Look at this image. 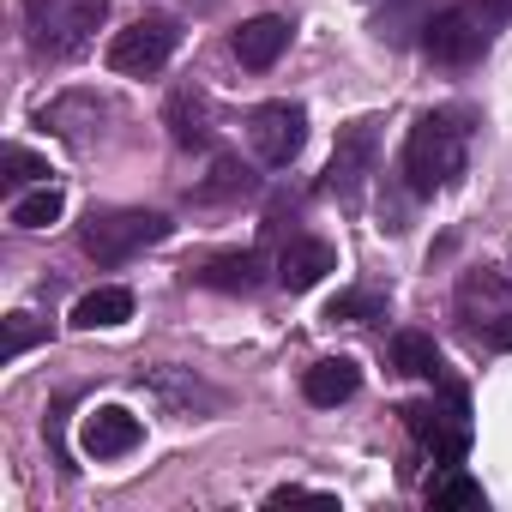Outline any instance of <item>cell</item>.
I'll use <instances>...</instances> for the list:
<instances>
[{
  "label": "cell",
  "mask_w": 512,
  "mask_h": 512,
  "mask_svg": "<svg viewBox=\"0 0 512 512\" xmlns=\"http://www.w3.org/2000/svg\"><path fill=\"white\" fill-rule=\"evenodd\" d=\"M464 151H470V109H434L410 127L404 139V187L416 199L452 187L464 175Z\"/></svg>",
  "instance_id": "obj_1"
},
{
  "label": "cell",
  "mask_w": 512,
  "mask_h": 512,
  "mask_svg": "<svg viewBox=\"0 0 512 512\" xmlns=\"http://www.w3.org/2000/svg\"><path fill=\"white\" fill-rule=\"evenodd\" d=\"M506 19H512V0H458V7L434 13L422 49L434 61H446V67H470V61H482L494 49V37H500Z\"/></svg>",
  "instance_id": "obj_2"
},
{
  "label": "cell",
  "mask_w": 512,
  "mask_h": 512,
  "mask_svg": "<svg viewBox=\"0 0 512 512\" xmlns=\"http://www.w3.org/2000/svg\"><path fill=\"white\" fill-rule=\"evenodd\" d=\"M452 308H458L464 338H476L482 350H512V284L500 272H488V266L464 272Z\"/></svg>",
  "instance_id": "obj_3"
},
{
  "label": "cell",
  "mask_w": 512,
  "mask_h": 512,
  "mask_svg": "<svg viewBox=\"0 0 512 512\" xmlns=\"http://www.w3.org/2000/svg\"><path fill=\"white\" fill-rule=\"evenodd\" d=\"M169 235V217L163 211H91L79 223V247L91 253L97 266H127L133 253L157 247Z\"/></svg>",
  "instance_id": "obj_4"
},
{
  "label": "cell",
  "mask_w": 512,
  "mask_h": 512,
  "mask_svg": "<svg viewBox=\"0 0 512 512\" xmlns=\"http://www.w3.org/2000/svg\"><path fill=\"white\" fill-rule=\"evenodd\" d=\"M103 19H109V0H31V43H37V55L67 61V55L91 49Z\"/></svg>",
  "instance_id": "obj_5"
},
{
  "label": "cell",
  "mask_w": 512,
  "mask_h": 512,
  "mask_svg": "<svg viewBox=\"0 0 512 512\" xmlns=\"http://www.w3.org/2000/svg\"><path fill=\"white\" fill-rule=\"evenodd\" d=\"M404 428L416 434V446L434 458V464H446V470H458L464 464V452H470V416H464V392H446V398H416V404H404Z\"/></svg>",
  "instance_id": "obj_6"
},
{
  "label": "cell",
  "mask_w": 512,
  "mask_h": 512,
  "mask_svg": "<svg viewBox=\"0 0 512 512\" xmlns=\"http://www.w3.org/2000/svg\"><path fill=\"white\" fill-rule=\"evenodd\" d=\"M175 43H181V25H175L169 13L133 19L127 31H115V37H109V67H115L121 79H151V73H163V67H169Z\"/></svg>",
  "instance_id": "obj_7"
},
{
  "label": "cell",
  "mask_w": 512,
  "mask_h": 512,
  "mask_svg": "<svg viewBox=\"0 0 512 512\" xmlns=\"http://www.w3.org/2000/svg\"><path fill=\"white\" fill-rule=\"evenodd\" d=\"M247 139L266 169H290L296 151L308 145V109L302 103H260L247 115Z\"/></svg>",
  "instance_id": "obj_8"
},
{
  "label": "cell",
  "mask_w": 512,
  "mask_h": 512,
  "mask_svg": "<svg viewBox=\"0 0 512 512\" xmlns=\"http://www.w3.org/2000/svg\"><path fill=\"white\" fill-rule=\"evenodd\" d=\"M374 157H380V121H350L332 145V163H326V187L356 205L362 199V181L374 175Z\"/></svg>",
  "instance_id": "obj_9"
},
{
  "label": "cell",
  "mask_w": 512,
  "mask_h": 512,
  "mask_svg": "<svg viewBox=\"0 0 512 512\" xmlns=\"http://www.w3.org/2000/svg\"><path fill=\"white\" fill-rule=\"evenodd\" d=\"M139 440H145V422H139L133 410H121V404L91 410V416H85V428H79L85 458H127Z\"/></svg>",
  "instance_id": "obj_10"
},
{
  "label": "cell",
  "mask_w": 512,
  "mask_h": 512,
  "mask_svg": "<svg viewBox=\"0 0 512 512\" xmlns=\"http://www.w3.org/2000/svg\"><path fill=\"white\" fill-rule=\"evenodd\" d=\"M326 272H338V253H332V241H320V235H296V241L278 253V284H284V290H314Z\"/></svg>",
  "instance_id": "obj_11"
},
{
  "label": "cell",
  "mask_w": 512,
  "mask_h": 512,
  "mask_svg": "<svg viewBox=\"0 0 512 512\" xmlns=\"http://www.w3.org/2000/svg\"><path fill=\"white\" fill-rule=\"evenodd\" d=\"M229 49H235V61H241L247 73H266V67H278V55L290 49V25H284V19H247V25L229 37Z\"/></svg>",
  "instance_id": "obj_12"
},
{
  "label": "cell",
  "mask_w": 512,
  "mask_h": 512,
  "mask_svg": "<svg viewBox=\"0 0 512 512\" xmlns=\"http://www.w3.org/2000/svg\"><path fill=\"white\" fill-rule=\"evenodd\" d=\"M428 25H434V0H386L368 31H374L386 49H410V43L428 37Z\"/></svg>",
  "instance_id": "obj_13"
},
{
  "label": "cell",
  "mask_w": 512,
  "mask_h": 512,
  "mask_svg": "<svg viewBox=\"0 0 512 512\" xmlns=\"http://www.w3.org/2000/svg\"><path fill=\"white\" fill-rule=\"evenodd\" d=\"M193 278L205 290H223V296H253L266 284V260H260V253H217V260H205Z\"/></svg>",
  "instance_id": "obj_14"
},
{
  "label": "cell",
  "mask_w": 512,
  "mask_h": 512,
  "mask_svg": "<svg viewBox=\"0 0 512 512\" xmlns=\"http://www.w3.org/2000/svg\"><path fill=\"white\" fill-rule=\"evenodd\" d=\"M356 386H362V368H356L350 356H326V362H314V368L302 374V398H308V404H320V410H332V404L356 398Z\"/></svg>",
  "instance_id": "obj_15"
},
{
  "label": "cell",
  "mask_w": 512,
  "mask_h": 512,
  "mask_svg": "<svg viewBox=\"0 0 512 512\" xmlns=\"http://www.w3.org/2000/svg\"><path fill=\"white\" fill-rule=\"evenodd\" d=\"M127 320H133V290L127 284H103V290L79 296V308H73L79 332H109V326H127Z\"/></svg>",
  "instance_id": "obj_16"
},
{
  "label": "cell",
  "mask_w": 512,
  "mask_h": 512,
  "mask_svg": "<svg viewBox=\"0 0 512 512\" xmlns=\"http://www.w3.org/2000/svg\"><path fill=\"white\" fill-rule=\"evenodd\" d=\"M169 133H175L181 151L211 145V103H205L199 91H175V97H169Z\"/></svg>",
  "instance_id": "obj_17"
},
{
  "label": "cell",
  "mask_w": 512,
  "mask_h": 512,
  "mask_svg": "<svg viewBox=\"0 0 512 512\" xmlns=\"http://www.w3.org/2000/svg\"><path fill=\"white\" fill-rule=\"evenodd\" d=\"M392 368L410 374V380H434V374H440L434 338H428V332H398V338H392Z\"/></svg>",
  "instance_id": "obj_18"
},
{
  "label": "cell",
  "mask_w": 512,
  "mask_h": 512,
  "mask_svg": "<svg viewBox=\"0 0 512 512\" xmlns=\"http://www.w3.org/2000/svg\"><path fill=\"white\" fill-rule=\"evenodd\" d=\"M61 211H67V199H61L55 181H43L37 193H19L13 199V223L19 229H49V223H61Z\"/></svg>",
  "instance_id": "obj_19"
},
{
  "label": "cell",
  "mask_w": 512,
  "mask_h": 512,
  "mask_svg": "<svg viewBox=\"0 0 512 512\" xmlns=\"http://www.w3.org/2000/svg\"><path fill=\"white\" fill-rule=\"evenodd\" d=\"M241 193H253V169L241 157H217L211 163V181L199 187V199H241Z\"/></svg>",
  "instance_id": "obj_20"
},
{
  "label": "cell",
  "mask_w": 512,
  "mask_h": 512,
  "mask_svg": "<svg viewBox=\"0 0 512 512\" xmlns=\"http://www.w3.org/2000/svg\"><path fill=\"white\" fill-rule=\"evenodd\" d=\"M428 506H434V512H458V506H482V482H476V476H464V470H452V476H440V482L428 488Z\"/></svg>",
  "instance_id": "obj_21"
},
{
  "label": "cell",
  "mask_w": 512,
  "mask_h": 512,
  "mask_svg": "<svg viewBox=\"0 0 512 512\" xmlns=\"http://www.w3.org/2000/svg\"><path fill=\"white\" fill-rule=\"evenodd\" d=\"M151 386L163 392V398H175V404H205V410H217L223 404V392H211V386H199V380H187V374H175V368H163V374H151Z\"/></svg>",
  "instance_id": "obj_22"
},
{
  "label": "cell",
  "mask_w": 512,
  "mask_h": 512,
  "mask_svg": "<svg viewBox=\"0 0 512 512\" xmlns=\"http://www.w3.org/2000/svg\"><path fill=\"white\" fill-rule=\"evenodd\" d=\"M380 314H386V302H380V296H362V290H356V296H338V302L326 308V320H350V326H368V320H380Z\"/></svg>",
  "instance_id": "obj_23"
},
{
  "label": "cell",
  "mask_w": 512,
  "mask_h": 512,
  "mask_svg": "<svg viewBox=\"0 0 512 512\" xmlns=\"http://www.w3.org/2000/svg\"><path fill=\"white\" fill-rule=\"evenodd\" d=\"M0 169H7V175H0V181H7V187H25V181L49 175V163H43V157H31L25 145H7V157H0Z\"/></svg>",
  "instance_id": "obj_24"
},
{
  "label": "cell",
  "mask_w": 512,
  "mask_h": 512,
  "mask_svg": "<svg viewBox=\"0 0 512 512\" xmlns=\"http://www.w3.org/2000/svg\"><path fill=\"white\" fill-rule=\"evenodd\" d=\"M37 338H43V326H37L31 314H13V320H7V356H25Z\"/></svg>",
  "instance_id": "obj_25"
},
{
  "label": "cell",
  "mask_w": 512,
  "mask_h": 512,
  "mask_svg": "<svg viewBox=\"0 0 512 512\" xmlns=\"http://www.w3.org/2000/svg\"><path fill=\"white\" fill-rule=\"evenodd\" d=\"M290 500H332V494H320V488H278L272 494V506H290Z\"/></svg>",
  "instance_id": "obj_26"
}]
</instances>
